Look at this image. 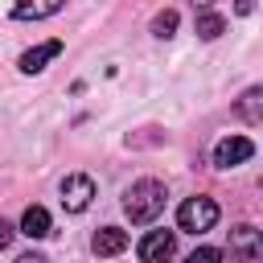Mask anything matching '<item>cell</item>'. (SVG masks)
Masks as SVG:
<instances>
[{"label": "cell", "instance_id": "obj_1", "mask_svg": "<svg viewBox=\"0 0 263 263\" xmlns=\"http://www.w3.org/2000/svg\"><path fill=\"white\" fill-rule=\"evenodd\" d=\"M164 197H168L164 185L152 181V177H144V181H136V185L123 193V210H127V218H132L136 226H144V222H156V218H160Z\"/></svg>", "mask_w": 263, "mask_h": 263}, {"label": "cell", "instance_id": "obj_2", "mask_svg": "<svg viewBox=\"0 0 263 263\" xmlns=\"http://www.w3.org/2000/svg\"><path fill=\"white\" fill-rule=\"evenodd\" d=\"M177 226H181L185 234H205V230H214V226H218V201H214V197H189V201H181Z\"/></svg>", "mask_w": 263, "mask_h": 263}, {"label": "cell", "instance_id": "obj_3", "mask_svg": "<svg viewBox=\"0 0 263 263\" xmlns=\"http://www.w3.org/2000/svg\"><path fill=\"white\" fill-rule=\"evenodd\" d=\"M90 197H95V181L86 173H70L62 181V210L66 214H82L90 205Z\"/></svg>", "mask_w": 263, "mask_h": 263}, {"label": "cell", "instance_id": "obj_4", "mask_svg": "<svg viewBox=\"0 0 263 263\" xmlns=\"http://www.w3.org/2000/svg\"><path fill=\"white\" fill-rule=\"evenodd\" d=\"M177 255V230H148L140 238V263H168Z\"/></svg>", "mask_w": 263, "mask_h": 263}, {"label": "cell", "instance_id": "obj_5", "mask_svg": "<svg viewBox=\"0 0 263 263\" xmlns=\"http://www.w3.org/2000/svg\"><path fill=\"white\" fill-rule=\"evenodd\" d=\"M230 259H238V263H263V234L251 230V226L230 230Z\"/></svg>", "mask_w": 263, "mask_h": 263}, {"label": "cell", "instance_id": "obj_6", "mask_svg": "<svg viewBox=\"0 0 263 263\" xmlns=\"http://www.w3.org/2000/svg\"><path fill=\"white\" fill-rule=\"evenodd\" d=\"M255 156V144L247 140V136H226V140H218V148H214V164L218 168H234V164H242V160H251Z\"/></svg>", "mask_w": 263, "mask_h": 263}, {"label": "cell", "instance_id": "obj_7", "mask_svg": "<svg viewBox=\"0 0 263 263\" xmlns=\"http://www.w3.org/2000/svg\"><path fill=\"white\" fill-rule=\"evenodd\" d=\"M90 247H95L99 259H111V255L127 251V230H119V226H103V230L90 238Z\"/></svg>", "mask_w": 263, "mask_h": 263}, {"label": "cell", "instance_id": "obj_8", "mask_svg": "<svg viewBox=\"0 0 263 263\" xmlns=\"http://www.w3.org/2000/svg\"><path fill=\"white\" fill-rule=\"evenodd\" d=\"M62 8H66V0H16L12 4V16L16 21H45V16L62 12Z\"/></svg>", "mask_w": 263, "mask_h": 263}, {"label": "cell", "instance_id": "obj_9", "mask_svg": "<svg viewBox=\"0 0 263 263\" xmlns=\"http://www.w3.org/2000/svg\"><path fill=\"white\" fill-rule=\"evenodd\" d=\"M62 53V41H41L37 49H25L21 53V70L25 74H37V70H45V62H53Z\"/></svg>", "mask_w": 263, "mask_h": 263}, {"label": "cell", "instance_id": "obj_10", "mask_svg": "<svg viewBox=\"0 0 263 263\" xmlns=\"http://www.w3.org/2000/svg\"><path fill=\"white\" fill-rule=\"evenodd\" d=\"M21 234L45 238V234H49V210H45V205H29V210L21 214Z\"/></svg>", "mask_w": 263, "mask_h": 263}, {"label": "cell", "instance_id": "obj_11", "mask_svg": "<svg viewBox=\"0 0 263 263\" xmlns=\"http://www.w3.org/2000/svg\"><path fill=\"white\" fill-rule=\"evenodd\" d=\"M234 111H238L247 123H263V86H251V90L234 103Z\"/></svg>", "mask_w": 263, "mask_h": 263}, {"label": "cell", "instance_id": "obj_12", "mask_svg": "<svg viewBox=\"0 0 263 263\" xmlns=\"http://www.w3.org/2000/svg\"><path fill=\"white\" fill-rule=\"evenodd\" d=\"M222 29H226V21L218 16V12H197V37H205V41H214V37H222Z\"/></svg>", "mask_w": 263, "mask_h": 263}, {"label": "cell", "instance_id": "obj_13", "mask_svg": "<svg viewBox=\"0 0 263 263\" xmlns=\"http://www.w3.org/2000/svg\"><path fill=\"white\" fill-rule=\"evenodd\" d=\"M152 33H156V37H173V33H177V12H173V8L156 12V16H152Z\"/></svg>", "mask_w": 263, "mask_h": 263}, {"label": "cell", "instance_id": "obj_14", "mask_svg": "<svg viewBox=\"0 0 263 263\" xmlns=\"http://www.w3.org/2000/svg\"><path fill=\"white\" fill-rule=\"evenodd\" d=\"M185 263H222V251L218 247H197L193 255H185Z\"/></svg>", "mask_w": 263, "mask_h": 263}, {"label": "cell", "instance_id": "obj_15", "mask_svg": "<svg viewBox=\"0 0 263 263\" xmlns=\"http://www.w3.org/2000/svg\"><path fill=\"white\" fill-rule=\"evenodd\" d=\"M12 234H16V230H12V222H4V218H0V251L12 242Z\"/></svg>", "mask_w": 263, "mask_h": 263}, {"label": "cell", "instance_id": "obj_16", "mask_svg": "<svg viewBox=\"0 0 263 263\" xmlns=\"http://www.w3.org/2000/svg\"><path fill=\"white\" fill-rule=\"evenodd\" d=\"M234 12H238V16H247V12H255V0H238V4H234Z\"/></svg>", "mask_w": 263, "mask_h": 263}, {"label": "cell", "instance_id": "obj_17", "mask_svg": "<svg viewBox=\"0 0 263 263\" xmlns=\"http://www.w3.org/2000/svg\"><path fill=\"white\" fill-rule=\"evenodd\" d=\"M16 263H45V259H41V255H37V251H29V255H21V259H16Z\"/></svg>", "mask_w": 263, "mask_h": 263}, {"label": "cell", "instance_id": "obj_18", "mask_svg": "<svg viewBox=\"0 0 263 263\" xmlns=\"http://www.w3.org/2000/svg\"><path fill=\"white\" fill-rule=\"evenodd\" d=\"M210 4H214V0H193V8H201V12H205Z\"/></svg>", "mask_w": 263, "mask_h": 263}]
</instances>
